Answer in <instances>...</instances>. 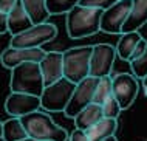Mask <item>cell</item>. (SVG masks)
Here are the masks:
<instances>
[{"mask_svg":"<svg viewBox=\"0 0 147 141\" xmlns=\"http://www.w3.org/2000/svg\"><path fill=\"white\" fill-rule=\"evenodd\" d=\"M104 9L74 5L67 13V33L71 39H82L101 31V16Z\"/></svg>","mask_w":147,"mask_h":141,"instance_id":"1","label":"cell"},{"mask_svg":"<svg viewBox=\"0 0 147 141\" xmlns=\"http://www.w3.org/2000/svg\"><path fill=\"white\" fill-rule=\"evenodd\" d=\"M20 121L31 138L47 141H68V132L54 123L51 116L42 112L40 108L20 116Z\"/></svg>","mask_w":147,"mask_h":141,"instance_id":"2","label":"cell"},{"mask_svg":"<svg viewBox=\"0 0 147 141\" xmlns=\"http://www.w3.org/2000/svg\"><path fill=\"white\" fill-rule=\"evenodd\" d=\"M11 92H20L40 98L43 92V76L39 62H23L11 68Z\"/></svg>","mask_w":147,"mask_h":141,"instance_id":"3","label":"cell"},{"mask_svg":"<svg viewBox=\"0 0 147 141\" xmlns=\"http://www.w3.org/2000/svg\"><path fill=\"white\" fill-rule=\"evenodd\" d=\"M93 47H76L62 51L63 54V78L78 84L90 76V56Z\"/></svg>","mask_w":147,"mask_h":141,"instance_id":"4","label":"cell"},{"mask_svg":"<svg viewBox=\"0 0 147 141\" xmlns=\"http://www.w3.org/2000/svg\"><path fill=\"white\" fill-rule=\"evenodd\" d=\"M76 84L67 78H61L56 82L43 87L40 95V108L45 112H63L73 95Z\"/></svg>","mask_w":147,"mask_h":141,"instance_id":"5","label":"cell"},{"mask_svg":"<svg viewBox=\"0 0 147 141\" xmlns=\"http://www.w3.org/2000/svg\"><path fill=\"white\" fill-rule=\"evenodd\" d=\"M57 36V28L53 23L42 22V23H34L28 30L16 34L11 37L9 47L14 48H36L42 47L43 43L53 40Z\"/></svg>","mask_w":147,"mask_h":141,"instance_id":"6","label":"cell"},{"mask_svg":"<svg viewBox=\"0 0 147 141\" xmlns=\"http://www.w3.org/2000/svg\"><path fill=\"white\" fill-rule=\"evenodd\" d=\"M98 81L99 78L87 76L81 82L76 84L73 95H71L68 104H67L65 110H63L67 118H74L84 107H87L90 102H93V95H94V90H96Z\"/></svg>","mask_w":147,"mask_h":141,"instance_id":"7","label":"cell"},{"mask_svg":"<svg viewBox=\"0 0 147 141\" xmlns=\"http://www.w3.org/2000/svg\"><path fill=\"white\" fill-rule=\"evenodd\" d=\"M140 84L133 73H119L112 78V96L119 102L122 110H127L136 99Z\"/></svg>","mask_w":147,"mask_h":141,"instance_id":"8","label":"cell"},{"mask_svg":"<svg viewBox=\"0 0 147 141\" xmlns=\"http://www.w3.org/2000/svg\"><path fill=\"white\" fill-rule=\"evenodd\" d=\"M130 11H132V0H118L110 8L102 11L101 31L107 34H121V30Z\"/></svg>","mask_w":147,"mask_h":141,"instance_id":"9","label":"cell"},{"mask_svg":"<svg viewBox=\"0 0 147 141\" xmlns=\"http://www.w3.org/2000/svg\"><path fill=\"white\" fill-rule=\"evenodd\" d=\"M115 59H116V48L110 43L93 45L90 56V76L94 78L109 76L113 70Z\"/></svg>","mask_w":147,"mask_h":141,"instance_id":"10","label":"cell"},{"mask_svg":"<svg viewBox=\"0 0 147 141\" xmlns=\"http://www.w3.org/2000/svg\"><path fill=\"white\" fill-rule=\"evenodd\" d=\"M47 51L40 47L36 48H14L8 47L0 54V62L5 68H14L23 62H40Z\"/></svg>","mask_w":147,"mask_h":141,"instance_id":"11","label":"cell"},{"mask_svg":"<svg viewBox=\"0 0 147 141\" xmlns=\"http://www.w3.org/2000/svg\"><path fill=\"white\" fill-rule=\"evenodd\" d=\"M40 108V98L20 92H11V95L5 101V110L11 116L20 118L23 115H28L34 110Z\"/></svg>","mask_w":147,"mask_h":141,"instance_id":"12","label":"cell"},{"mask_svg":"<svg viewBox=\"0 0 147 141\" xmlns=\"http://www.w3.org/2000/svg\"><path fill=\"white\" fill-rule=\"evenodd\" d=\"M42 76H43V84L56 82L61 78H63V54L62 51H47L42 60L39 62Z\"/></svg>","mask_w":147,"mask_h":141,"instance_id":"13","label":"cell"},{"mask_svg":"<svg viewBox=\"0 0 147 141\" xmlns=\"http://www.w3.org/2000/svg\"><path fill=\"white\" fill-rule=\"evenodd\" d=\"M6 16H8V31L11 33V36L22 33V31L28 30L30 26L34 25L30 14L26 13L25 6H23L22 0H16V3L6 13Z\"/></svg>","mask_w":147,"mask_h":141,"instance_id":"14","label":"cell"},{"mask_svg":"<svg viewBox=\"0 0 147 141\" xmlns=\"http://www.w3.org/2000/svg\"><path fill=\"white\" fill-rule=\"evenodd\" d=\"M147 23V0H132V11L127 17L121 33L138 31Z\"/></svg>","mask_w":147,"mask_h":141,"instance_id":"15","label":"cell"},{"mask_svg":"<svg viewBox=\"0 0 147 141\" xmlns=\"http://www.w3.org/2000/svg\"><path fill=\"white\" fill-rule=\"evenodd\" d=\"M102 116H104V113H102V106L101 104L90 102L88 106L82 108L73 119H74V126H76V129L87 130V129L91 127L93 124H96Z\"/></svg>","mask_w":147,"mask_h":141,"instance_id":"16","label":"cell"},{"mask_svg":"<svg viewBox=\"0 0 147 141\" xmlns=\"http://www.w3.org/2000/svg\"><path fill=\"white\" fill-rule=\"evenodd\" d=\"M116 130H118V121L115 118H105V116H102L96 124L88 127L85 132H87V136H88L90 141H102L107 136L115 135Z\"/></svg>","mask_w":147,"mask_h":141,"instance_id":"17","label":"cell"},{"mask_svg":"<svg viewBox=\"0 0 147 141\" xmlns=\"http://www.w3.org/2000/svg\"><path fill=\"white\" fill-rule=\"evenodd\" d=\"M142 39V36L138 31H130V33H121V37L118 40L116 45V56L122 60H129L132 56L135 47L138 45V42Z\"/></svg>","mask_w":147,"mask_h":141,"instance_id":"18","label":"cell"},{"mask_svg":"<svg viewBox=\"0 0 147 141\" xmlns=\"http://www.w3.org/2000/svg\"><path fill=\"white\" fill-rule=\"evenodd\" d=\"M25 127H23L20 118L13 116L11 119H6L2 123V138L3 141H20L23 138H26Z\"/></svg>","mask_w":147,"mask_h":141,"instance_id":"19","label":"cell"},{"mask_svg":"<svg viewBox=\"0 0 147 141\" xmlns=\"http://www.w3.org/2000/svg\"><path fill=\"white\" fill-rule=\"evenodd\" d=\"M23 6H25L26 13L30 14L33 23H42L47 22L50 17V13L47 11L45 0H22Z\"/></svg>","mask_w":147,"mask_h":141,"instance_id":"20","label":"cell"},{"mask_svg":"<svg viewBox=\"0 0 147 141\" xmlns=\"http://www.w3.org/2000/svg\"><path fill=\"white\" fill-rule=\"evenodd\" d=\"M109 96H112V78H110V75L99 78L96 90H94V95H93V102L102 104Z\"/></svg>","mask_w":147,"mask_h":141,"instance_id":"21","label":"cell"},{"mask_svg":"<svg viewBox=\"0 0 147 141\" xmlns=\"http://www.w3.org/2000/svg\"><path fill=\"white\" fill-rule=\"evenodd\" d=\"M78 3H79V0H45V6L50 16L67 14Z\"/></svg>","mask_w":147,"mask_h":141,"instance_id":"22","label":"cell"},{"mask_svg":"<svg viewBox=\"0 0 147 141\" xmlns=\"http://www.w3.org/2000/svg\"><path fill=\"white\" fill-rule=\"evenodd\" d=\"M130 67H132V73L136 76L138 79H142L147 75V47L142 53L135 58L133 60H129Z\"/></svg>","mask_w":147,"mask_h":141,"instance_id":"23","label":"cell"},{"mask_svg":"<svg viewBox=\"0 0 147 141\" xmlns=\"http://www.w3.org/2000/svg\"><path fill=\"white\" fill-rule=\"evenodd\" d=\"M101 106H102V113H104L105 118H115V119H118L119 113L122 112L119 102L113 98V96H109V98H107L104 102L101 104Z\"/></svg>","mask_w":147,"mask_h":141,"instance_id":"24","label":"cell"},{"mask_svg":"<svg viewBox=\"0 0 147 141\" xmlns=\"http://www.w3.org/2000/svg\"><path fill=\"white\" fill-rule=\"evenodd\" d=\"M118 0H79V5L84 6H91V8H99V9H107L116 3Z\"/></svg>","mask_w":147,"mask_h":141,"instance_id":"25","label":"cell"},{"mask_svg":"<svg viewBox=\"0 0 147 141\" xmlns=\"http://www.w3.org/2000/svg\"><path fill=\"white\" fill-rule=\"evenodd\" d=\"M68 141H90L87 136V132L82 129H74L71 132V135H68Z\"/></svg>","mask_w":147,"mask_h":141,"instance_id":"26","label":"cell"},{"mask_svg":"<svg viewBox=\"0 0 147 141\" xmlns=\"http://www.w3.org/2000/svg\"><path fill=\"white\" fill-rule=\"evenodd\" d=\"M146 47H147V40H146L144 37H142V39L140 40V42H138V45L135 47V50H133L132 56H130V58H129V60H133L135 58H138V56H140V54L142 53V51L146 50Z\"/></svg>","mask_w":147,"mask_h":141,"instance_id":"27","label":"cell"},{"mask_svg":"<svg viewBox=\"0 0 147 141\" xmlns=\"http://www.w3.org/2000/svg\"><path fill=\"white\" fill-rule=\"evenodd\" d=\"M8 31V16L6 13L0 11V34H5Z\"/></svg>","mask_w":147,"mask_h":141,"instance_id":"28","label":"cell"},{"mask_svg":"<svg viewBox=\"0 0 147 141\" xmlns=\"http://www.w3.org/2000/svg\"><path fill=\"white\" fill-rule=\"evenodd\" d=\"M14 3H16V0H0V11L8 13V11L13 8Z\"/></svg>","mask_w":147,"mask_h":141,"instance_id":"29","label":"cell"},{"mask_svg":"<svg viewBox=\"0 0 147 141\" xmlns=\"http://www.w3.org/2000/svg\"><path fill=\"white\" fill-rule=\"evenodd\" d=\"M142 87H144V93H146V96H147V75L142 78Z\"/></svg>","mask_w":147,"mask_h":141,"instance_id":"30","label":"cell"},{"mask_svg":"<svg viewBox=\"0 0 147 141\" xmlns=\"http://www.w3.org/2000/svg\"><path fill=\"white\" fill-rule=\"evenodd\" d=\"M20 141H47V140H37V138H31V136H26V138H23Z\"/></svg>","mask_w":147,"mask_h":141,"instance_id":"31","label":"cell"},{"mask_svg":"<svg viewBox=\"0 0 147 141\" xmlns=\"http://www.w3.org/2000/svg\"><path fill=\"white\" fill-rule=\"evenodd\" d=\"M102 141H118V138L115 135H110V136H107V138H104Z\"/></svg>","mask_w":147,"mask_h":141,"instance_id":"32","label":"cell"},{"mask_svg":"<svg viewBox=\"0 0 147 141\" xmlns=\"http://www.w3.org/2000/svg\"><path fill=\"white\" fill-rule=\"evenodd\" d=\"M0 136H2V121H0Z\"/></svg>","mask_w":147,"mask_h":141,"instance_id":"33","label":"cell"}]
</instances>
